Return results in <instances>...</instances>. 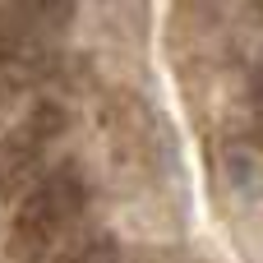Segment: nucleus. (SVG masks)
<instances>
[{
	"mask_svg": "<svg viewBox=\"0 0 263 263\" xmlns=\"http://www.w3.org/2000/svg\"><path fill=\"white\" fill-rule=\"evenodd\" d=\"M83 203H88V185L69 166L42 176L23 194L14 217H9V259L14 263H46L51 250H60L69 227L79 222Z\"/></svg>",
	"mask_w": 263,
	"mask_h": 263,
	"instance_id": "nucleus-1",
	"label": "nucleus"
},
{
	"mask_svg": "<svg viewBox=\"0 0 263 263\" xmlns=\"http://www.w3.org/2000/svg\"><path fill=\"white\" fill-rule=\"evenodd\" d=\"M74 18V5H5L0 9V74L9 83H32L51 65V37Z\"/></svg>",
	"mask_w": 263,
	"mask_h": 263,
	"instance_id": "nucleus-2",
	"label": "nucleus"
},
{
	"mask_svg": "<svg viewBox=\"0 0 263 263\" xmlns=\"http://www.w3.org/2000/svg\"><path fill=\"white\" fill-rule=\"evenodd\" d=\"M250 97H254V106L263 111V69L254 74V79H250Z\"/></svg>",
	"mask_w": 263,
	"mask_h": 263,
	"instance_id": "nucleus-5",
	"label": "nucleus"
},
{
	"mask_svg": "<svg viewBox=\"0 0 263 263\" xmlns=\"http://www.w3.org/2000/svg\"><path fill=\"white\" fill-rule=\"evenodd\" d=\"M65 129V111L55 106V102H42V106H32L28 116H23V125L5 139V148H0V171H28L32 162H37V153L55 139Z\"/></svg>",
	"mask_w": 263,
	"mask_h": 263,
	"instance_id": "nucleus-3",
	"label": "nucleus"
},
{
	"mask_svg": "<svg viewBox=\"0 0 263 263\" xmlns=\"http://www.w3.org/2000/svg\"><path fill=\"white\" fill-rule=\"evenodd\" d=\"M65 263H125V259H120V245H116L111 236H97V240L79 245Z\"/></svg>",
	"mask_w": 263,
	"mask_h": 263,
	"instance_id": "nucleus-4",
	"label": "nucleus"
}]
</instances>
